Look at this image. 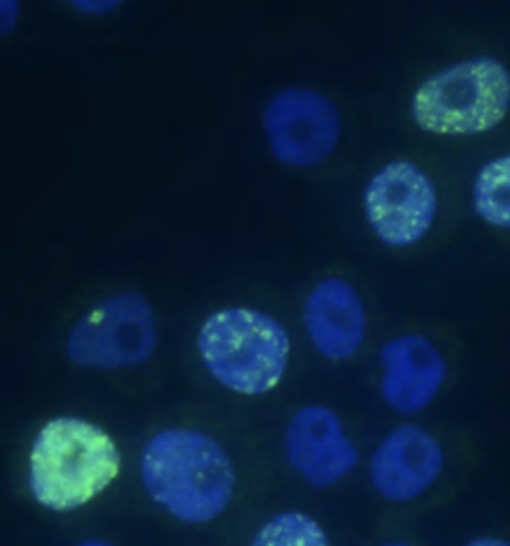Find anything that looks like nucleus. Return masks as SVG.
Returning a JSON list of instances; mask_svg holds the SVG:
<instances>
[{"label":"nucleus","instance_id":"nucleus-10","mask_svg":"<svg viewBox=\"0 0 510 546\" xmlns=\"http://www.w3.org/2000/svg\"><path fill=\"white\" fill-rule=\"evenodd\" d=\"M378 395L393 414L419 416L436 404L449 380L442 348L421 331L395 333L378 348Z\"/></svg>","mask_w":510,"mask_h":546},{"label":"nucleus","instance_id":"nucleus-4","mask_svg":"<svg viewBox=\"0 0 510 546\" xmlns=\"http://www.w3.org/2000/svg\"><path fill=\"white\" fill-rule=\"evenodd\" d=\"M161 344L150 297L135 288L109 293L79 314L65 335V357L84 372L146 367Z\"/></svg>","mask_w":510,"mask_h":546},{"label":"nucleus","instance_id":"nucleus-6","mask_svg":"<svg viewBox=\"0 0 510 546\" xmlns=\"http://www.w3.org/2000/svg\"><path fill=\"white\" fill-rule=\"evenodd\" d=\"M363 212L382 246L408 250L434 229L438 192L432 178L412 160H391L365 186Z\"/></svg>","mask_w":510,"mask_h":546},{"label":"nucleus","instance_id":"nucleus-5","mask_svg":"<svg viewBox=\"0 0 510 546\" xmlns=\"http://www.w3.org/2000/svg\"><path fill=\"white\" fill-rule=\"evenodd\" d=\"M510 109V73L489 56L461 60L432 75L412 96V118L436 135H481Z\"/></svg>","mask_w":510,"mask_h":546},{"label":"nucleus","instance_id":"nucleus-11","mask_svg":"<svg viewBox=\"0 0 510 546\" xmlns=\"http://www.w3.org/2000/svg\"><path fill=\"white\" fill-rule=\"evenodd\" d=\"M301 327L318 357L348 363L370 335V312L359 288L344 276L316 280L301 305Z\"/></svg>","mask_w":510,"mask_h":546},{"label":"nucleus","instance_id":"nucleus-3","mask_svg":"<svg viewBox=\"0 0 510 546\" xmlns=\"http://www.w3.org/2000/svg\"><path fill=\"white\" fill-rule=\"evenodd\" d=\"M195 350L203 372L222 391L257 399L274 393L289 374L293 337L272 312L225 305L201 320Z\"/></svg>","mask_w":510,"mask_h":546},{"label":"nucleus","instance_id":"nucleus-15","mask_svg":"<svg viewBox=\"0 0 510 546\" xmlns=\"http://www.w3.org/2000/svg\"><path fill=\"white\" fill-rule=\"evenodd\" d=\"M20 3L18 0H0V30L9 32L18 22Z\"/></svg>","mask_w":510,"mask_h":546},{"label":"nucleus","instance_id":"nucleus-7","mask_svg":"<svg viewBox=\"0 0 510 546\" xmlns=\"http://www.w3.org/2000/svg\"><path fill=\"white\" fill-rule=\"evenodd\" d=\"M289 470L312 491L338 487L361 463V448L342 416L327 404L297 408L282 431Z\"/></svg>","mask_w":510,"mask_h":546},{"label":"nucleus","instance_id":"nucleus-18","mask_svg":"<svg viewBox=\"0 0 510 546\" xmlns=\"http://www.w3.org/2000/svg\"><path fill=\"white\" fill-rule=\"evenodd\" d=\"M374 546H414L412 542L408 540H402V538H393V540H382V542H376Z\"/></svg>","mask_w":510,"mask_h":546},{"label":"nucleus","instance_id":"nucleus-8","mask_svg":"<svg viewBox=\"0 0 510 546\" xmlns=\"http://www.w3.org/2000/svg\"><path fill=\"white\" fill-rule=\"evenodd\" d=\"M269 150L286 167H316L336 150L342 120L327 96L310 88H286L263 111Z\"/></svg>","mask_w":510,"mask_h":546},{"label":"nucleus","instance_id":"nucleus-14","mask_svg":"<svg viewBox=\"0 0 510 546\" xmlns=\"http://www.w3.org/2000/svg\"><path fill=\"white\" fill-rule=\"evenodd\" d=\"M69 5L86 15H103L124 5V0H69Z\"/></svg>","mask_w":510,"mask_h":546},{"label":"nucleus","instance_id":"nucleus-1","mask_svg":"<svg viewBox=\"0 0 510 546\" xmlns=\"http://www.w3.org/2000/svg\"><path fill=\"white\" fill-rule=\"evenodd\" d=\"M139 480L156 508L188 527L225 517L239 485L227 446L193 425L163 427L143 442Z\"/></svg>","mask_w":510,"mask_h":546},{"label":"nucleus","instance_id":"nucleus-16","mask_svg":"<svg viewBox=\"0 0 510 546\" xmlns=\"http://www.w3.org/2000/svg\"><path fill=\"white\" fill-rule=\"evenodd\" d=\"M461 546H510V540H506L502 536L483 534V536H474V538L466 540Z\"/></svg>","mask_w":510,"mask_h":546},{"label":"nucleus","instance_id":"nucleus-9","mask_svg":"<svg viewBox=\"0 0 510 546\" xmlns=\"http://www.w3.org/2000/svg\"><path fill=\"white\" fill-rule=\"evenodd\" d=\"M446 468L444 446L432 429L404 421L378 440L368 457V483L382 502L406 506L436 487Z\"/></svg>","mask_w":510,"mask_h":546},{"label":"nucleus","instance_id":"nucleus-2","mask_svg":"<svg viewBox=\"0 0 510 546\" xmlns=\"http://www.w3.org/2000/svg\"><path fill=\"white\" fill-rule=\"evenodd\" d=\"M122 468V448L103 425L79 414H56L30 442L26 489L41 510L71 515L114 487Z\"/></svg>","mask_w":510,"mask_h":546},{"label":"nucleus","instance_id":"nucleus-12","mask_svg":"<svg viewBox=\"0 0 510 546\" xmlns=\"http://www.w3.org/2000/svg\"><path fill=\"white\" fill-rule=\"evenodd\" d=\"M472 210L485 224L510 231V152L489 160L472 184Z\"/></svg>","mask_w":510,"mask_h":546},{"label":"nucleus","instance_id":"nucleus-17","mask_svg":"<svg viewBox=\"0 0 510 546\" xmlns=\"http://www.w3.org/2000/svg\"><path fill=\"white\" fill-rule=\"evenodd\" d=\"M73 546H116L111 540L107 538H97V536H88V538H82L77 540Z\"/></svg>","mask_w":510,"mask_h":546},{"label":"nucleus","instance_id":"nucleus-13","mask_svg":"<svg viewBox=\"0 0 510 546\" xmlns=\"http://www.w3.org/2000/svg\"><path fill=\"white\" fill-rule=\"evenodd\" d=\"M248 546H331V538L310 512L280 510L261 523Z\"/></svg>","mask_w":510,"mask_h":546}]
</instances>
